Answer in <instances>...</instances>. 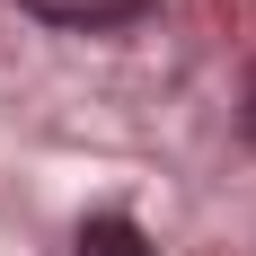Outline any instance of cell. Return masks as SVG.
I'll list each match as a JSON object with an SVG mask.
<instances>
[{
    "instance_id": "obj_3",
    "label": "cell",
    "mask_w": 256,
    "mask_h": 256,
    "mask_svg": "<svg viewBox=\"0 0 256 256\" xmlns=\"http://www.w3.org/2000/svg\"><path fill=\"white\" fill-rule=\"evenodd\" d=\"M248 132H256V106H248Z\"/></svg>"
},
{
    "instance_id": "obj_2",
    "label": "cell",
    "mask_w": 256,
    "mask_h": 256,
    "mask_svg": "<svg viewBox=\"0 0 256 256\" xmlns=\"http://www.w3.org/2000/svg\"><path fill=\"white\" fill-rule=\"evenodd\" d=\"M80 256H159V248L132 230L124 212H106V221H88V230H80Z\"/></svg>"
},
{
    "instance_id": "obj_1",
    "label": "cell",
    "mask_w": 256,
    "mask_h": 256,
    "mask_svg": "<svg viewBox=\"0 0 256 256\" xmlns=\"http://www.w3.org/2000/svg\"><path fill=\"white\" fill-rule=\"evenodd\" d=\"M26 18H44V26H124V18H142L150 0H18Z\"/></svg>"
}]
</instances>
